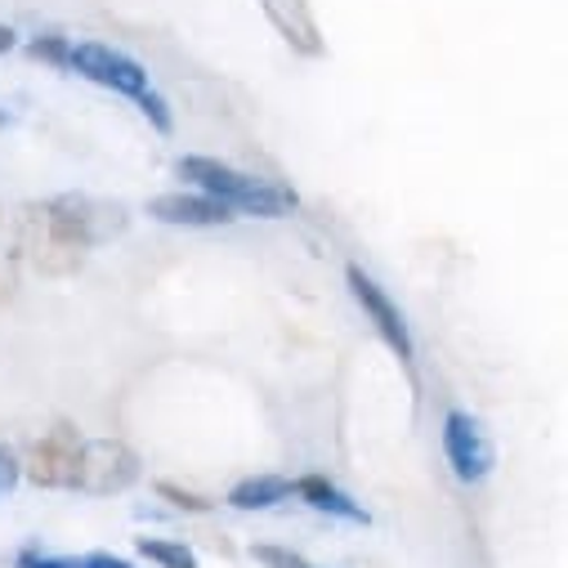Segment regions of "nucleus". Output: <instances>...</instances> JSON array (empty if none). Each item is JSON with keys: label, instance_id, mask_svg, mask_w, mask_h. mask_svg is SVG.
<instances>
[{"label": "nucleus", "instance_id": "obj_6", "mask_svg": "<svg viewBox=\"0 0 568 568\" xmlns=\"http://www.w3.org/2000/svg\"><path fill=\"white\" fill-rule=\"evenodd\" d=\"M77 466H81V439L68 430V425H59L54 435H45L32 448V462L23 475L41 488H77Z\"/></svg>", "mask_w": 568, "mask_h": 568}, {"label": "nucleus", "instance_id": "obj_8", "mask_svg": "<svg viewBox=\"0 0 568 568\" xmlns=\"http://www.w3.org/2000/svg\"><path fill=\"white\" fill-rule=\"evenodd\" d=\"M296 497H305V506H314V510H323V515H336V519H349V524H367V510H363L345 488H336V484L323 479V475L296 479Z\"/></svg>", "mask_w": 568, "mask_h": 568}, {"label": "nucleus", "instance_id": "obj_3", "mask_svg": "<svg viewBox=\"0 0 568 568\" xmlns=\"http://www.w3.org/2000/svg\"><path fill=\"white\" fill-rule=\"evenodd\" d=\"M345 282H349V296L358 301V310L367 314V323L376 327V336L398 354V363H407V367H412V332H407L403 310L389 301V292L381 287V282H376L372 273H363L358 264H349V268H345Z\"/></svg>", "mask_w": 568, "mask_h": 568}, {"label": "nucleus", "instance_id": "obj_1", "mask_svg": "<svg viewBox=\"0 0 568 568\" xmlns=\"http://www.w3.org/2000/svg\"><path fill=\"white\" fill-rule=\"evenodd\" d=\"M180 180H189L197 193L224 202L233 215H255V220H282L301 206V197L292 189H282L273 180H260V175H246L229 162H215V158H180L175 162Z\"/></svg>", "mask_w": 568, "mask_h": 568}, {"label": "nucleus", "instance_id": "obj_16", "mask_svg": "<svg viewBox=\"0 0 568 568\" xmlns=\"http://www.w3.org/2000/svg\"><path fill=\"white\" fill-rule=\"evenodd\" d=\"M19 45V37H14V28H6V23H0V54H10Z\"/></svg>", "mask_w": 568, "mask_h": 568}, {"label": "nucleus", "instance_id": "obj_4", "mask_svg": "<svg viewBox=\"0 0 568 568\" xmlns=\"http://www.w3.org/2000/svg\"><path fill=\"white\" fill-rule=\"evenodd\" d=\"M444 453H448V466L462 484H484L493 475V462H497L484 425L470 412H448L444 416Z\"/></svg>", "mask_w": 568, "mask_h": 568}, {"label": "nucleus", "instance_id": "obj_2", "mask_svg": "<svg viewBox=\"0 0 568 568\" xmlns=\"http://www.w3.org/2000/svg\"><path fill=\"white\" fill-rule=\"evenodd\" d=\"M63 68H72L77 77H85V81H94V85H103V90H112V94L139 99V94L149 90V68H144V63L130 59V54H121V50H112V45H99V41H77V45H68Z\"/></svg>", "mask_w": 568, "mask_h": 568}, {"label": "nucleus", "instance_id": "obj_13", "mask_svg": "<svg viewBox=\"0 0 568 568\" xmlns=\"http://www.w3.org/2000/svg\"><path fill=\"white\" fill-rule=\"evenodd\" d=\"M19 479H23V466H19V457H14L6 444H0V497H6V493H14V488H19Z\"/></svg>", "mask_w": 568, "mask_h": 568}, {"label": "nucleus", "instance_id": "obj_7", "mask_svg": "<svg viewBox=\"0 0 568 568\" xmlns=\"http://www.w3.org/2000/svg\"><path fill=\"white\" fill-rule=\"evenodd\" d=\"M149 215L162 224H175V229H224L237 220L224 202H215L206 193H162L149 202Z\"/></svg>", "mask_w": 568, "mask_h": 568}, {"label": "nucleus", "instance_id": "obj_9", "mask_svg": "<svg viewBox=\"0 0 568 568\" xmlns=\"http://www.w3.org/2000/svg\"><path fill=\"white\" fill-rule=\"evenodd\" d=\"M296 497V479H282V475H251L229 493L233 510H273L282 501Z\"/></svg>", "mask_w": 568, "mask_h": 568}, {"label": "nucleus", "instance_id": "obj_5", "mask_svg": "<svg viewBox=\"0 0 568 568\" xmlns=\"http://www.w3.org/2000/svg\"><path fill=\"white\" fill-rule=\"evenodd\" d=\"M139 479V457L116 444V439H99V444H81V466H77V488L85 493H121Z\"/></svg>", "mask_w": 568, "mask_h": 568}, {"label": "nucleus", "instance_id": "obj_15", "mask_svg": "<svg viewBox=\"0 0 568 568\" xmlns=\"http://www.w3.org/2000/svg\"><path fill=\"white\" fill-rule=\"evenodd\" d=\"M162 497H175V501H180V506H189V510H211V501L189 497V493H180V488H171V484H162Z\"/></svg>", "mask_w": 568, "mask_h": 568}, {"label": "nucleus", "instance_id": "obj_10", "mask_svg": "<svg viewBox=\"0 0 568 568\" xmlns=\"http://www.w3.org/2000/svg\"><path fill=\"white\" fill-rule=\"evenodd\" d=\"M19 564H23V568H134L125 555H112V550H85V555H41V550H23Z\"/></svg>", "mask_w": 568, "mask_h": 568}, {"label": "nucleus", "instance_id": "obj_11", "mask_svg": "<svg viewBox=\"0 0 568 568\" xmlns=\"http://www.w3.org/2000/svg\"><path fill=\"white\" fill-rule=\"evenodd\" d=\"M139 559L158 568H197V555L184 541H166V537H139Z\"/></svg>", "mask_w": 568, "mask_h": 568}, {"label": "nucleus", "instance_id": "obj_12", "mask_svg": "<svg viewBox=\"0 0 568 568\" xmlns=\"http://www.w3.org/2000/svg\"><path fill=\"white\" fill-rule=\"evenodd\" d=\"M251 555H255L264 568H314L305 555H296V550H282V546H251Z\"/></svg>", "mask_w": 568, "mask_h": 568}, {"label": "nucleus", "instance_id": "obj_14", "mask_svg": "<svg viewBox=\"0 0 568 568\" xmlns=\"http://www.w3.org/2000/svg\"><path fill=\"white\" fill-rule=\"evenodd\" d=\"M139 108H144V116H153V125L158 130H171V112H166V99L162 94H153V85L139 94Z\"/></svg>", "mask_w": 568, "mask_h": 568}]
</instances>
